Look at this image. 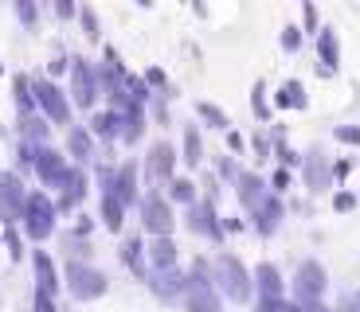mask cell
Instances as JSON below:
<instances>
[{
	"instance_id": "cell-25",
	"label": "cell",
	"mask_w": 360,
	"mask_h": 312,
	"mask_svg": "<svg viewBox=\"0 0 360 312\" xmlns=\"http://www.w3.org/2000/svg\"><path fill=\"white\" fill-rule=\"evenodd\" d=\"M122 258H126V266L134 269V273L141 277V281H149V277H153V273H149V266L141 262V238H129V242H126V250H122Z\"/></svg>"
},
{
	"instance_id": "cell-27",
	"label": "cell",
	"mask_w": 360,
	"mask_h": 312,
	"mask_svg": "<svg viewBox=\"0 0 360 312\" xmlns=\"http://www.w3.org/2000/svg\"><path fill=\"white\" fill-rule=\"evenodd\" d=\"M169 199H176V203H196V184L192 179H169Z\"/></svg>"
},
{
	"instance_id": "cell-41",
	"label": "cell",
	"mask_w": 360,
	"mask_h": 312,
	"mask_svg": "<svg viewBox=\"0 0 360 312\" xmlns=\"http://www.w3.org/2000/svg\"><path fill=\"white\" fill-rule=\"evenodd\" d=\"M286 184H290V172L278 168V172H274V191H286Z\"/></svg>"
},
{
	"instance_id": "cell-7",
	"label": "cell",
	"mask_w": 360,
	"mask_h": 312,
	"mask_svg": "<svg viewBox=\"0 0 360 312\" xmlns=\"http://www.w3.org/2000/svg\"><path fill=\"white\" fill-rule=\"evenodd\" d=\"M24 211H27L24 184H20L12 172H0V219L12 226L16 219H24Z\"/></svg>"
},
{
	"instance_id": "cell-21",
	"label": "cell",
	"mask_w": 360,
	"mask_h": 312,
	"mask_svg": "<svg viewBox=\"0 0 360 312\" xmlns=\"http://www.w3.org/2000/svg\"><path fill=\"white\" fill-rule=\"evenodd\" d=\"M47 117H36V114H20V141H32V144H39L47 137Z\"/></svg>"
},
{
	"instance_id": "cell-33",
	"label": "cell",
	"mask_w": 360,
	"mask_h": 312,
	"mask_svg": "<svg viewBox=\"0 0 360 312\" xmlns=\"http://www.w3.org/2000/svg\"><path fill=\"white\" fill-rule=\"evenodd\" d=\"M282 47H286V51H297V47H302V32H297V27H282Z\"/></svg>"
},
{
	"instance_id": "cell-42",
	"label": "cell",
	"mask_w": 360,
	"mask_h": 312,
	"mask_svg": "<svg viewBox=\"0 0 360 312\" xmlns=\"http://www.w3.org/2000/svg\"><path fill=\"white\" fill-rule=\"evenodd\" d=\"M255 149H259V156H270V137L259 133V137H255Z\"/></svg>"
},
{
	"instance_id": "cell-32",
	"label": "cell",
	"mask_w": 360,
	"mask_h": 312,
	"mask_svg": "<svg viewBox=\"0 0 360 312\" xmlns=\"http://www.w3.org/2000/svg\"><path fill=\"white\" fill-rule=\"evenodd\" d=\"M262 94H266V86H262V82H255V94H251V102H255V114H259V117H270V109H266V98H262Z\"/></svg>"
},
{
	"instance_id": "cell-34",
	"label": "cell",
	"mask_w": 360,
	"mask_h": 312,
	"mask_svg": "<svg viewBox=\"0 0 360 312\" xmlns=\"http://www.w3.org/2000/svg\"><path fill=\"white\" fill-rule=\"evenodd\" d=\"M16 16L24 20V24H36V4H32V0H16Z\"/></svg>"
},
{
	"instance_id": "cell-13",
	"label": "cell",
	"mask_w": 360,
	"mask_h": 312,
	"mask_svg": "<svg viewBox=\"0 0 360 312\" xmlns=\"http://www.w3.org/2000/svg\"><path fill=\"white\" fill-rule=\"evenodd\" d=\"M149 262L157 266V273H172L176 269V262H180V254H176V242L172 238H149Z\"/></svg>"
},
{
	"instance_id": "cell-29",
	"label": "cell",
	"mask_w": 360,
	"mask_h": 312,
	"mask_svg": "<svg viewBox=\"0 0 360 312\" xmlns=\"http://www.w3.org/2000/svg\"><path fill=\"white\" fill-rule=\"evenodd\" d=\"M196 109H200V117H204V121H212V129H227V114L219 106H212V102H196Z\"/></svg>"
},
{
	"instance_id": "cell-23",
	"label": "cell",
	"mask_w": 360,
	"mask_h": 312,
	"mask_svg": "<svg viewBox=\"0 0 360 312\" xmlns=\"http://www.w3.org/2000/svg\"><path fill=\"white\" fill-rule=\"evenodd\" d=\"M255 219H259V231H262V234H274V231H278V219H282V207H278V199L270 196L266 203H262L259 211H255Z\"/></svg>"
},
{
	"instance_id": "cell-8",
	"label": "cell",
	"mask_w": 360,
	"mask_h": 312,
	"mask_svg": "<svg viewBox=\"0 0 360 312\" xmlns=\"http://www.w3.org/2000/svg\"><path fill=\"white\" fill-rule=\"evenodd\" d=\"M36 106L44 109L47 121H59V125L71 121V106H67V94H63L59 86H55V82L36 79Z\"/></svg>"
},
{
	"instance_id": "cell-44",
	"label": "cell",
	"mask_w": 360,
	"mask_h": 312,
	"mask_svg": "<svg viewBox=\"0 0 360 312\" xmlns=\"http://www.w3.org/2000/svg\"><path fill=\"white\" fill-rule=\"evenodd\" d=\"M55 12H59V16H79V8H75V4H67V0H63V4H55Z\"/></svg>"
},
{
	"instance_id": "cell-10",
	"label": "cell",
	"mask_w": 360,
	"mask_h": 312,
	"mask_svg": "<svg viewBox=\"0 0 360 312\" xmlns=\"http://www.w3.org/2000/svg\"><path fill=\"white\" fill-rule=\"evenodd\" d=\"M36 172H39V179H44V184L63 187V184H67V176H71V164H67L63 152H55V149H39Z\"/></svg>"
},
{
	"instance_id": "cell-45",
	"label": "cell",
	"mask_w": 360,
	"mask_h": 312,
	"mask_svg": "<svg viewBox=\"0 0 360 312\" xmlns=\"http://www.w3.org/2000/svg\"><path fill=\"white\" fill-rule=\"evenodd\" d=\"M227 144H231V152L243 149V133H227Z\"/></svg>"
},
{
	"instance_id": "cell-20",
	"label": "cell",
	"mask_w": 360,
	"mask_h": 312,
	"mask_svg": "<svg viewBox=\"0 0 360 312\" xmlns=\"http://www.w3.org/2000/svg\"><path fill=\"white\" fill-rule=\"evenodd\" d=\"M122 125H126V117L117 114V109H102V114H94V121H90V129H94V133L98 137H117L122 133Z\"/></svg>"
},
{
	"instance_id": "cell-18",
	"label": "cell",
	"mask_w": 360,
	"mask_h": 312,
	"mask_svg": "<svg viewBox=\"0 0 360 312\" xmlns=\"http://www.w3.org/2000/svg\"><path fill=\"white\" fill-rule=\"evenodd\" d=\"M67 152H71L75 161H86L90 152H94V133L82 129V125H71V133H67Z\"/></svg>"
},
{
	"instance_id": "cell-38",
	"label": "cell",
	"mask_w": 360,
	"mask_h": 312,
	"mask_svg": "<svg viewBox=\"0 0 360 312\" xmlns=\"http://www.w3.org/2000/svg\"><path fill=\"white\" fill-rule=\"evenodd\" d=\"M67 62H71V59H67L63 51H55L51 62H47V71H51V74H63V71H67Z\"/></svg>"
},
{
	"instance_id": "cell-3",
	"label": "cell",
	"mask_w": 360,
	"mask_h": 312,
	"mask_svg": "<svg viewBox=\"0 0 360 312\" xmlns=\"http://www.w3.org/2000/svg\"><path fill=\"white\" fill-rule=\"evenodd\" d=\"M141 223H145V231H149V238H169L172 234L176 219H172V207L161 191H149V196L141 199Z\"/></svg>"
},
{
	"instance_id": "cell-47",
	"label": "cell",
	"mask_w": 360,
	"mask_h": 312,
	"mask_svg": "<svg viewBox=\"0 0 360 312\" xmlns=\"http://www.w3.org/2000/svg\"><path fill=\"white\" fill-rule=\"evenodd\" d=\"M337 312H356V304H341V308H337Z\"/></svg>"
},
{
	"instance_id": "cell-6",
	"label": "cell",
	"mask_w": 360,
	"mask_h": 312,
	"mask_svg": "<svg viewBox=\"0 0 360 312\" xmlns=\"http://www.w3.org/2000/svg\"><path fill=\"white\" fill-rule=\"evenodd\" d=\"M71 98L79 102L82 109H90L94 98H98V74H94V67H90L82 55L71 59Z\"/></svg>"
},
{
	"instance_id": "cell-26",
	"label": "cell",
	"mask_w": 360,
	"mask_h": 312,
	"mask_svg": "<svg viewBox=\"0 0 360 312\" xmlns=\"http://www.w3.org/2000/svg\"><path fill=\"white\" fill-rule=\"evenodd\" d=\"M184 161H188L192 168L204 161V144H200V129H196V125H184Z\"/></svg>"
},
{
	"instance_id": "cell-39",
	"label": "cell",
	"mask_w": 360,
	"mask_h": 312,
	"mask_svg": "<svg viewBox=\"0 0 360 312\" xmlns=\"http://www.w3.org/2000/svg\"><path fill=\"white\" fill-rule=\"evenodd\" d=\"M333 207H337V211H352V207H356V196H349V191H341V196L333 199Z\"/></svg>"
},
{
	"instance_id": "cell-14",
	"label": "cell",
	"mask_w": 360,
	"mask_h": 312,
	"mask_svg": "<svg viewBox=\"0 0 360 312\" xmlns=\"http://www.w3.org/2000/svg\"><path fill=\"white\" fill-rule=\"evenodd\" d=\"M149 289H153L157 297H165V301H176V297H184V289H188V273H153L149 277Z\"/></svg>"
},
{
	"instance_id": "cell-11",
	"label": "cell",
	"mask_w": 360,
	"mask_h": 312,
	"mask_svg": "<svg viewBox=\"0 0 360 312\" xmlns=\"http://www.w3.org/2000/svg\"><path fill=\"white\" fill-rule=\"evenodd\" d=\"M235 187H239V203L247 207V211H259L262 203L270 199V191H266V184H262L255 172H239V179H235Z\"/></svg>"
},
{
	"instance_id": "cell-28",
	"label": "cell",
	"mask_w": 360,
	"mask_h": 312,
	"mask_svg": "<svg viewBox=\"0 0 360 312\" xmlns=\"http://www.w3.org/2000/svg\"><path fill=\"white\" fill-rule=\"evenodd\" d=\"M274 102H278V106H306V94H302V82H286V86H282V94H274Z\"/></svg>"
},
{
	"instance_id": "cell-19",
	"label": "cell",
	"mask_w": 360,
	"mask_h": 312,
	"mask_svg": "<svg viewBox=\"0 0 360 312\" xmlns=\"http://www.w3.org/2000/svg\"><path fill=\"white\" fill-rule=\"evenodd\" d=\"M306 184L314 187V191H321V187L329 184V168H325L321 149H309V156H306Z\"/></svg>"
},
{
	"instance_id": "cell-1",
	"label": "cell",
	"mask_w": 360,
	"mask_h": 312,
	"mask_svg": "<svg viewBox=\"0 0 360 312\" xmlns=\"http://www.w3.org/2000/svg\"><path fill=\"white\" fill-rule=\"evenodd\" d=\"M212 269H216V281L224 285V293L231 297V301H251V269L243 266V262L235 258V254H216V262H212Z\"/></svg>"
},
{
	"instance_id": "cell-17",
	"label": "cell",
	"mask_w": 360,
	"mask_h": 312,
	"mask_svg": "<svg viewBox=\"0 0 360 312\" xmlns=\"http://www.w3.org/2000/svg\"><path fill=\"white\" fill-rule=\"evenodd\" d=\"M317 51H321V59H325L321 74H329L337 62H341V43H337V32H333V27H321V32H317Z\"/></svg>"
},
{
	"instance_id": "cell-35",
	"label": "cell",
	"mask_w": 360,
	"mask_h": 312,
	"mask_svg": "<svg viewBox=\"0 0 360 312\" xmlns=\"http://www.w3.org/2000/svg\"><path fill=\"white\" fill-rule=\"evenodd\" d=\"M337 141L356 144V141H360V129H356V125H337Z\"/></svg>"
},
{
	"instance_id": "cell-43",
	"label": "cell",
	"mask_w": 360,
	"mask_h": 312,
	"mask_svg": "<svg viewBox=\"0 0 360 312\" xmlns=\"http://www.w3.org/2000/svg\"><path fill=\"white\" fill-rule=\"evenodd\" d=\"M302 20H306V27L317 24V8H314V4H306V8H302Z\"/></svg>"
},
{
	"instance_id": "cell-22",
	"label": "cell",
	"mask_w": 360,
	"mask_h": 312,
	"mask_svg": "<svg viewBox=\"0 0 360 312\" xmlns=\"http://www.w3.org/2000/svg\"><path fill=\"white\" fill-rule=\"evenodd\" d=\"M117 199L126 203V199H137V164L126 161L117 168Z\"/></svg>"
},
{
	"instance_id": "cell-4",
	"label": "cell",
	"mask_w": 360,
	"mask_h": 312,
	"mask_svg": "<svg viewBox=\"0 0 360 312\" xmlns=\"http://www.w3.org/2000/svg\"><path fill=\"white\" fill-rule=\"evenodd\" d=\"M67 281H71V293H75V301H98V297L110 289L106 273H98L94 266H82L79 258H75L71 266H67Z\"/></svg>"
},
{
	"instance_id": "cell-12",
	"label": "cell",
	"mask_w": 360,
	"mask_h": 312,
	"mask_svg": "<svg viewBox=\"0 0 360 312\" xmlns=\"http://www.w3.org/2000/svg\"><path fill=\"white\" fill-rule=\"evenodd\" d=\"M188 226H192V231H200V234H212L216 242L224 238V226L216 223V203H212V199H204V203H192Z\"/></svg>"
},
{
	"instance_id": "cell-15",
	"label": "cell",
	"mask_w": 360,
	"mask_h": 312,
	"mask_svg": "<svg viewBox=\"0 0 360 312\" xmlns=\"http://www.w3.org/2000/svg\"><path fill=\"white\" fill-rule=\"evenodd\" d=\"M255 281H259V289H262V301H282V273H278V266L274 262H262V266H255Z\"/></svg>"
},
{
	"instance_id": "cell-40",
	"label": "cell",
	"mask_w": 360,
	"mask_h": 312,
	"mask_svg": "<svg viewBox=\"0 0 360 312\" xmlns=\"http://www.w3.org/2000/svg\"><path fill=\"white\" fill-rule=\"evenodd\" d=\"M149 82H153V86H165V71L149 67V71H145V86H149Z\"/></svg>"
},
{
	"instance_id": "cell-2",
	"label": "cell",
	"mask_w": 360,
	"mask_h": 312,
	"mask_svg": "<svg viewBox=\"0 0 360 312\" xmlns=\"http://www.w3.org/2000/svg\"><path fill=\"white\" fill-rule=\"evenodd\" d=\"M55 211L59 207L44 196V191H27V211H24V231L36 242H44L55 231Z\"/></svg>"
},
{
	"instance_id": "cell-9",
	"label": "cell",
	"mask_w": 360,
	"mask_h": 312,
	"mask_svg": "<svg viewBox=\"0 0 360 312\" xmlns=\"http://www.w3.org/2000/svg\"><path fill=\"white\" fill-rule=\"evenodd\" d=\"M176 168V149L169 141H153L149 144V156H145V176L149 179H172Z\"/></svg>"
},
{
	"instance_id": "cell-31",
	"label": "cell",
	"mask_w": 360,
	"mask_h": 312,
	"mask_svg": "<svg viewBox=\"0 0 360 312\" xmlns=\"http://www.w3.org/2000/svg\"><path fill=\"white\" fill-rule=\"evenodd\" d=\"M259 312H302V304H290V301H262Z\"/></svg>"
},
{
	"instance_id": "cell-37",
	"label": "cell",
	"mask_w": 360,
	"mask_h": 312,
	"mask_svg": "<svg viewBox=\"0 0 360 312\" xmlns=\"http://www.w3.org/2000/svg\"><path fill=\"white\" fill-rule=\"evenodd\" d=\"M36 312H59V308H55V297L51 293H39V289H36Z\"/></svg>"
},
{
	"instance_id": "cell-24",
	"label": "cell",
	"mask_w": 360,
	"mask_h": 312,
	"mask_svg": "<svg viewBox=\"0 0 360 312\" xmlns=\"http://www.w3.org/2000/svg\"><path fill=\"white\" fill-rule=\"evenodd\" d=\"M102 219H106V226L110 231H122V223H126V203L117 196H102Z\"/></svg>"
},
{
	"instance_id": "cell-46",
	"label": "cell",
	"mask_w": 360,
	"mask_h": 312,
	"mask_svg": "<svg viewBox=\"0 0 360 312\" xmlns=\"http://www.w3.org/2000/svg\"><path fill=\"white\" fill-rule=\"evenodd\" d=\"M224 231H231V234H235V231H243V219H227Z\"/></svg>"
},
{
	"instance_id": "cell-36",
	"label": "cell",
	"mask_w": 360,
	"mask_h": 312,
	"mask_svg": "<svg viewBox=\"0 0 360 312\" xmlns=\"http://www.w3.org/2000/svg\"><path fill=\"white\" fill-rule=\"evenodd\" d=\"M8 250H12V258H24V242H20V234H16V226H8Z\"/></svg>"
},
{
	"instance_id": "cell-5",
	"label": "cell",
	"mask_w": 360,
	"mask_h": 312,
	"mask_svg": "<svg viewBox=\"0 0 360 312\" xmlns=\"http://www.w3.org/2000/svg\"><path fill=\"white\" fill-rule=\"evenodd\" d=\"M325 293V269L321 262H302L297 266V277H294V297L302 308H309V304H317Z\"/></svg>"
},
{
	"instance_id": "cell-30",
	"label": "cell",
	"mask_w": 360,
	"mask_h": 312,
	"mask_svg": "<svg viewBox=\"0 0 360 312\" xmlns=\"http://www.w3.org/2000/svg\"><path fill=\"white\" fill-rule=\"evenodd\" d=\"M79 20H82V32H86L90 39H98V12L90 8V4H82V8H79Z\"/></svg>"
},
{
	"instance_id": "cell-16",
	"label": "cell",
	"mask_w": 360,
	"mask_h": 312,
	"mask_svg": "<svg viewBox=\"0 0 360 312\" xmlns=\"http://www.w3.org/2000/svg\"><path fill=\"white\" fill-rule=\"evenodd\" d=\"M32 266H36V281H39V293H59V273H55V262L47 250H36L32 254Z\"/></svg>"
}]
</instances>
